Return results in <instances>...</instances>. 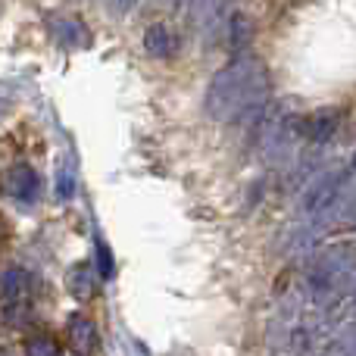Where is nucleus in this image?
<instances>
[{"mask_svg":"<svg viewBox=\"0 0 356 356\" xmlns=\"http://www.w3.org/2000/svg\"><path fill=\"white\" fill-rule=\"evenodd\" d=\"M31 288H35V278L22 266H10L0 272V303H3V313L10 316L6 322H13V316H22L29 309Z\"/></svg>","mask_w":356,"mask_h":356,"instance_id":"obj_1","label":"nucleus"},{"mask_svg":"<svg viewBox=\"0 0 356 356\" xmlns=\"http://www.w3.org/2000/svg\"><path fill=\"white\" fill-rule=\"evenodd\" d=\"M66 344L75 356H97V350H100L97 325H94L88 316L72 313L66 319Z\"/></svg>","mask_w":356,"mask_h":356,"instance_id":"obj_2","label":"nucleus"},{"mask_svg":"<svg viewBox=\"0 0 356 356\" xmlns=\"http://www.w3.org/2000/svg\"><path fill=\"white\" fill-rule=\"evenodd\" d=\"M94 266H75V269H69V275H66V288H69V294L75 297V300H94V297L100 294V284H97V278H94Z\"/></svg>","mask_w":356,"mask_h":356,"instance_id":"obj_3","label":"nucleus"},{"mask_svg":"<svg viewBox=\"0 0 356 356\" xmlns=\"http://www.w3.org/2000/svg\"><path fill=\"white\" fill-rule=\"evenodd\" d=\"M178 47H181L178 38L169 29H163V25H154V29L144 35V50H147L150 56H156V60H169V56H175Z\"/></svg>","mask_w":356,"mask_h":356,"instance_id":"obj_4","label":"nucleus"},{"mask_svg":"<svg viewBox=\"0 0 356 356\" xmlns=\"http://www.w3.org/2000/svg\"><path fill=\"white\" fill-rule=\"evenodd\" d=\"M6 191H10L16 200H35V194H38V175H35V169H29V166H16V169H10V175H6Z\"/></svg>","mask_w":356,"mask_h":356,"instance_id":"obj_5","label":"nucleus"},{"mask_svg":"<svg viewBox=\"0 0 356 356\" xmlns=\"http://www.w3.org/2000/svg\"><path fill=\"white\" fill-rule=\"evenodd\" d=\"M25 356H60V344L50 334H31L25 341Z\"/></svg>","mask_w":356,"mask_h":356,"instance_id":"obj_6","label":"nucleus"},{"mask_svg":"<svg viewBox=\"0 0 356 356\" xmlns=\"http://www.w3.org/2000/svg\"><path fill=\"white\" fill-rule=\"evenodd\" d=\"M332 131H334V119H328V116H313L307 122V135L316 138V141H325Z\"/></svg>","mask_w":356,"mask_h":356,"instance_id":"obj_7","label":"nucleus"},{"mask_svg":"<svg viewBox=\"0 0 356 356\" xmlns=\"http://www.w3.org/2000/svg\"><path fill=\"white\" fill-rule=\"evenodd\" d=\"M97 269L104 278H110L113 269H116V266H113V257H110V247H106L104 241H97Z\"/></svg>","mask_w":356,"mask_h":356,"instance_id":"obj_8","label":"nucleus"},{"mask_svg":"<svg viewBox=\"0 0 356 356\" xmlns=\"http://www.w3.org/2000/svg\"><path fill=\"white\" fill-rule=\"evenodd\" d=\"M72 191H75L72 175H69V172H60V184H56V194H60L63 200H69V197H72Z\"/></svg>","mask_w":356,"mask_h":356,"instance_id":"obj_9","label":"nucleus"},{"mask_svg":"<svg viewBox=\"0 0 356 356\" xmlns=\"http://www.w3.org/2000/svg\"><path fill=\"white\" fill-rule=\"evenodd\" d=\"M138 3V0H116V6H119V10H131V6H135Z\"/></svg>","mask_w":356,"mask_h":356,"instance_id":"obj_10","label":"nucleus"}]
</instances>
